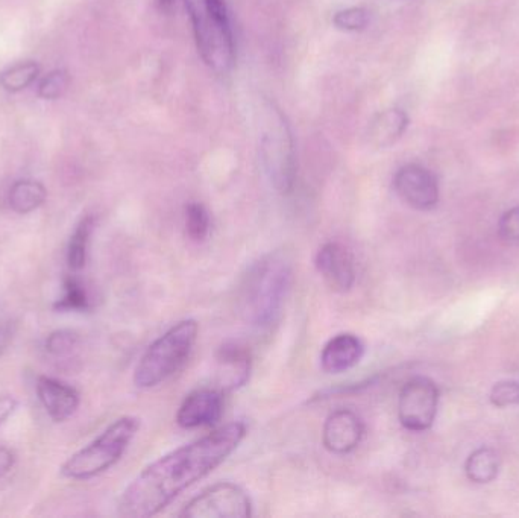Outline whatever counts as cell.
<instances>
[{
  "label": "cell",
  "mask_w": 519,
  "mask_h": 518,
  "mask_svg": "<svg viewBox=\"0 0 519 518\" xmlns=\"http://www.w3.org/2000/svg\"><path fill=\"white\" fill-rule=\"evenodd\" d=\"M245 436V423L234 421L195 443L161 456L125 488L117 505L119 514L126 518L160 514L183 491L224 464L239 449Z\"/></svg>",
  "instance_id": "6da1fadb"
},
{
  "label": "cell",
  "mask_w": 519,
  "mask_h": 518,
  "mask_svg": "<svg viewBox=\"0 0 519 518\" xmlns=\"http://www.w3.org/2000/svg\"><path fill=\"white\" fill-rule=\"evenodd\" d=\"M293 283V260L284 250L272 251L249 268L240 291L242 315L252 327L268 330L280 320Z\"/></svg>",
  "instance_id": "7a4b0ae2"
},
{
  "label": "cell",
  "mask_w": 519,
  "mask_h": 518,
  "mask_svg": "<svg viewBox=\"0 0 519 518\" xmlns=\"http://www.w3.org/2000/svg\"><path fill=\"white\" fill-rule=\"evenodd\" d=\"M204 63L227 75L236 63V43L225 0H183Z\"/></svg>",
  "instance_id": "3957f363"
},
{
  "label": "cell",
  "mask_w": 519,
  "mask_h": 518,
  "mask_svg": "<svg viewBox=\"0 0 519 518\" xmlns=\"http://www.w3.org/2000/svg\"><path fill=\"white\" fill-rule=\"evenodd\" d=\"M198 333V321L183 320L155 339L137 364L134 385L140 389L157 388L178 373L189 361Z\"/></svg>",
  "instance_id": "277c9868"
},
{
  "label": "cell",
  "mask_w": 519,
  "mask_h": 518,
  "mask_svg": "<svg viewBox=\"0 0 519 518\" xmlns=\"http://www.w3.org/2000/svg\"><path fill=\"white\" fill-rule=\"evenodd\" d=\"M139 430V418H119L89 446L67 459L61 467V473L73 481H89L105 473L122 459Z\"/></svg>",
  "instance_id": "5b68a950"
},
{
  "label": "cell",
  "mask_w": 519,
  "mask_h": 518,
  "mask_svg": "<svg viewBox=\"0 0 519 518\" xmlns=\"http://www.w3.org/2000/svg\"><path fill=\"white\" fill-rule=\"evenodd\" d=\"M260 155L269 183L281 195H289L296 180L295 148L289 125L274 105H269L263 117Z\"/></svg>",
  "instance_id": "8992f818"
},
{
  "label": "cell",
  "mask_w": 519,
  "mask_h": 518,
  "mask_svg": "<svg viewBox=\"0 0 519 518\" xmlns=\"http://www.w3.org/2000/svg\"><path fill=\"white\" fill-rule=\"evenodd\" d=\"M183 518H248L252 517V500L240 485L219 482L193 497L183 511Z\"/></svg>",
  "instance_id": "52a82bcc"
},
{
  "label": "cell",
  "mask_w": 519,
  "mask_h": 518,
  "mask_svg": "<svg viewBox=\"0 0 519 518\" xmlns=\"http://www.w3.org/2000/svg\"><path fill=\"white\" fill-rule=\"evenodd\" d=\"M439 389L428 377H413L401 388L398 418L407 430L424 432L435 423L438 414Z\"/></svg>",
  "instance_id": "ba28073f"
},
{
  "label": "cell",
  "mask_w": 519,
  "mask_h": 518,
  "mask_svg": "<svg viewBox=\"0 0 519 518\" xmlns=\"http://www.w3.org/2000/svg\"><path fill=\"white\" fill-rule=\"evenodd\" d=\"M395 192L407 206L427 212L439 201L438 178L421 165H406L394 178Z\"/></svg>",
  "instance_id": "9c48e42d"
},
{
  "label": "cell",
  "mask_w": 519,
  "mask_h": 518,
  "mask_svg": "<svg viewBox=\"0 0 519 518\" xmlns=\"http://www.w3.org/2000/svg\"><path fill=\"white\" fill-rule=\"evenodd\" d=\"M316 269L331 291L346 294L356 285V266L348 248L339 242H327L316 254Z\"/></svg>",
  "instance_id": "30bf717a"
},
{
  "label": "cell",
  "mask_w": 519,
  "mask_h": 518,
  "mask_svg": "<svg viewBox=\"0 0 519 518\" xmlns=\"http://www.w3.org/2000/svg\"><path fill=\"white\" fill-rule=\"evenodd\" d=\"M224 415V394L218 389L202 388L190 392L177 412L178 426L198 429L218 424Z\"/></svg>",
  "instance_id": "8fae6325"
},
{
  "label": "cell",
  "mask_w": 519,
  "mask_h": 518,
  "mask_svg": "<svg viewBox=\"0 0 519 518\" xmlns=\"http://www.w3.org/2000/svg\"><path fill=\"white\" fill-rule=\"evenodd\" d=\"M365 436V423L351 409H339L325 420L322 443L334 455L354 452Z\"/></svg>",
  "instance_id": "7c38bea8"
},
{
  "label": "cell",
  "mask_w": 519,
  "mask_h": 518,
  "mask_svg": "<svg viewBox=\"0 0 519 518\" xmlns=\"http://www.w3.org/2000/svg\"><path fill=\"white\" fill-rule=\"evenodd\" d=\"M35 389L38 400L55 423H64L78 411L79 392L73 386L54 377L40 376Z\"/></svg>",
  "instance_id": "4fadbf2b"
},
{
  "label": "cell",
  "mask_w": 519,
  "mask_h": 518,
  "mask_svg": "<svg viewBox=\"0 0 519 518\" xmlns=\"http://www.w3.org/2000/svg\"><path fill=\"white\" fill-rule=\"evenodd\" d=\"M365 356V344L353 333H339L322 348L321 368L327 374L353 370Z\"/></svg>",
  "instance_id": "5bb4252c"
},
{
  "label": "cell",
  "mask_w": 519,
  "mask_h": 518,
  "mask_svg": "<svg viewBox=\"0 0 519 518\" xmlns=\"http://www.w3.org/2000/svg\"><path fill=\"white\" fill-rule=\"evenodd\" d=\"M216 359L221 368L224 388L237 389L248 383L252 357L245 345L234 341L225 342L219 347Z\"/></svg>",
  "instance_id": "9a60e30c"
},
{
  "label": "cell",
  "mask_w": 519,
  "mask_h": 518,
  "mask_svg": "<svg viewBox=\"0 0 519 518\" xmlns=\"http://www.w3.org/2000/svg\"><path fill=\"white\" fill-rule=\"evenodd\" d=\"M407 125H409L407 114L400 108H391L375 117L369 130V137L374 145L381 148L391 146L401 139L404 131L407 130Z\"/></svg>",
  "instance_id": "2e32d148"
},
{
  "label": "cell",
  "mask_w": 519,
  "mask_h": 518,
  "mask_svg": "<svg viewBox=\"0 0 519 518\" xmlns=\"http://www.w3.org/2000/svg\"><path fill=\"white\" fill-rule=\"evenodd\" d=\"M48 198L45 186L35 180H20L13 184L8 195L11 210L19 215H28L45 204Z\"/></svg>",
  "instance_id": "e0dca14e"
},
{
  "label": "cell",
  "mask_w": 519,
  "mask_h": 518,
  "mask_svg": "<svg viewBox=\"0 0 519 518\" xmlns=\"http://www.w3.org/2000/svg\"><path fill=\"white\" fill-rule=\"evenodd\" d=\"M96 227V218L93 215L82 216L81 221L75 227L70 236L69 247H67V263L72 271H81L87 262L89 254L90 239Z\"/></svg>",
  "instance_id": "ac0fdd59"
},
{
  "label": "cell",
  "mask_w": 519,
  "mask_h": 518,
  "mask_svg": "<svg viewBox=\"0 0 519 518\" xmlns=\"http://www.w3.org/2000/svg\"><path fill=\"white\" fill-rule=\"evenodd\" d=\"M498 470H500V458L495 450L488 447L472 452L465 464L466 476L475 484H489L494 481Z\"/></svg>",
  "instance_id": "d6986e66"
},
{
  "label": "cell",
  "mask_w": 519,
  "mask_h": 518,
  "mask_svg": "<svg viewBox=\"0 0 519 518\" xmlns=\"http://www.w3.org/2000/svg\"><path fill=\"white\" fill-rule=\"evenodd\" d=\"M63 297L54 304L58 312H87L92 307L89 292L75 275L64 278Z\"/></svg>",
  "instance_id": "ffe728a7"
},
{
  "label": "cell",
  "mask_w": 519,
  "mask_h": 518,
  "mask_svg": "<svg viewBox=\"0 0 519 518\" xmlns=\"http://www.w3.org/2000/svg\"><path fill=\"white\" fill-rule=\"evenodd\" d=\"M40 75V66L34 61L14 64L0 73V87L10 93H19L35 83Z\"/></svg>",
  "instance_id": "44dd1931"
},
{
  "label": "cell",
  "mask_w": 519,
  "mask_h": 518,
  "mask_svg": "<svg viewBox=\"0 0 519 518\" xmlns=\"http://www.w3.org/2000/svg\"><path fill=\"white\" fill-rule=\"evenodd\" d=\"M211 230L210 213L202 204L190 203L186 207V234L190 241L204 242Z\"/></svg>",
  "instance_id": "7402d4cb"
},
{
  "label": "cell",
  "mask_w": 519,
  "mask_h": 518,
  "mask_svg": "<svg viewBox=\"0 0 519 518\" xmlns=\"http://www.w3.org/2000/svg\"><path fill=\"white\" fill-rule=\"evenodd\" d=\"M69 83L70 79L66 70H54L41 79V83L38 84V96L54 101L66 93Z\"/></svg>",
  "instance_id": "603a6c76"
},
{
  "label": "cell",
  "mask_w": 519,
  "mask_h": 518,
  "mask_svg": "<svg viewBox=\"0 0 519 518\" xmlns=\"http://www.w3.org/2000/svg\"><path fill=\"white\" fill-rule=\"evenodd\" d=\"M333 22L343 31H363L369 25V11L362 7L346 8L334 14Z\"/></svg>",
  "instance_id": "cb8c5ba5"
},
{
  "label": "cell",
  "mask_w": 519,
  "mask_h": 518,
  "mask_svg": "<svg viewBox=\"0 0 519 518\" xmlns=\"http://www.w3.org/2000/svg\"><path fill=\"white\" fill-rule=\"evenodd\" d=\"M78 333L73 330H55L46 338L45 348L54 356H66L78 345Z\"/></svg>",
  "instance_id": "d4e9b609"
},
{
  "label": "cell",
  "mask_w": 519,
  "mask_h": 518,
  "mask_svg": "<svg viewBox=\"0 0 519 518\" xmlns=\"http://www.w3.org/2000/svg\"><path fill=\"white\" fill-rule=\"evenodd\" d=\"M492 405L497 408H507V406L518 405L519 403V383L506 380L497 383L491 391Z\"/></svg>",
  "instance_id": "484cf974"
},
{
  "label": "cell",
  "mask_w": 519,
  "mask_h": 518,
  "mask_svg": "<svg viewBox=\"0 0 519 518\" xmlns=\"http://www.w3.org/2000/svg\"><path fill=\"white\" fill-rule=\"evenodd\" d=\"M500 236L509 242H519V207L504 213L498 224Z\"/></svg>",
  "instance_id": "4316f807"
},
{
  "label": "cell",
  "mask_w": 519,
  "mask_h": 518,
  "mask_svg": "<svg viewBox=\"0 0 519 518\" xmlns=\"http://www.w3.org/2000/svg\"><path fill=\"white\" fill-rule=\"evenodd\" d=\"M17 409V400L13 395H0V426L14 414Z\"/></svg>",
  "instance_id": "83f0119b"
},
{
  "label": "cell",
  "mask_w": 519,
  "mask_h": 518,
  "mask_svg": "<svg viewBox=\"0 0 519 518\" xmlns=\"http://www.w3.org/2000/svg\"><path fill=\"white\" fill-rule=\"evenodd\" d=\"M16 464V455L8 447H0V479L10 473Z\"/></svg>",
  "instance_id": "f1b7e54d"
},
{
  "label": "cell",
  "mask_w": 519,
  "mask_h": 518,
  "mask_svg": "<svg viewBox=\"0 0 519 518\" xmlns=\"http://www.w3.org/2000/svg\"><path fill=\"white\" fill-rule=\"evenodd\" d=\"M14 330L11 326H0V356L8 350L13 341Z\"/></svg>",
  "instance_id": "f546056e"
},
{
  "label": "cell",
  "mask_w": 519,
  "mask_h": 518,
  "mask_svg": "<svg viewBox=\"0 0 519 518\" xmlns=\"http://www.w3.org/2000/svg\"><path fill=\"white\" fill-rule=\"evenodd\" d=\"M157 5L163 13H169L175 7V0H157Z\"/></svg>",
  "instance_id": "4dcf8cb0"
}]
</instances>
